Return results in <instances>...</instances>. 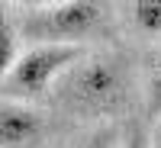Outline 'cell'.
<instances>
[{
    "instance_id": "52a82bcc",
    "label": "cell",
    "mask_w": 161,
    "mask_h": 148,
    "mask_svg": "<svg viewBox=\"0 0 161 148\" xmlns=\"http://www.w3.org/2000/svg\"><path fill=\"white\" fill-rule=\"evenodd\" d=\"M145 110H148V119L161 116V55L148 64V74H145Z\"/></svg>"
},
{
    "instance_id": "5b68a950",
    "label": "cell",
    "mask_w": 161,
    "mask_h": 148,
    "mask_svg": "<svg viewBox=\"0 0 161 148\" xmlns=\"http://www.w3.org/2000/svg\"><path fill=\"white\" fill-rule=\"evenodd\" d=\"M126 26L142 39H161V0H126L123 3Z\"/></svg>"
},
{
    "instance_id": "277c9868",
    "label": "cell",
    "mask_w": 161,
    "mask_h": 148,
    "mask_svg": "<svg viewBox=\"0 0 161 148\" xmlns=\"http://www.w3.org/2000/svg\"><path fill=\"white\" fill-rule=\"evenodd\" d=\"M45 139V119L32 103L0 97V148H39Z\"/></svg>"
},
{
    "instance_id": "30bf717a",
    "label": "cell",
    "mask_w": 161,
    "mask_h": 148,
    "mask_svg": "<svg viewBox=\"0 0 161 148\" xmlns=\"http://www.w3.org/2000/svg\"><path fill=\"white\" fill-rule=\"evenodd\" d=\"M119 148H152V142L145 139V135H132V139H126Z\"/></svg>"
},
{
    "instance_id": "8fae6325",
    "label": "cell",
    "mask_w": 161,
    "mask_h": 148,
    "mask_svg": "<svg viewBox=\"0 0 161 148\" xmlns=\"http://www.w3.org/2000/svg\"><path fill=\"white\" fill-rule=\"evenodd\" d=\"M152 148H161V116L155 119V139H152Z\"/></svg>"
},
{
    "instance_id": "7a4b0ae2",
    "label": "cell",
    "mask_w": 161,
    "mask_h": 148,
    "mask_svg": "<svg viewBox=\"0 0 161 148\" xmlns=\"http://www.w3.org/2000/svg\"><path fill=\"white\" fill-rule=\"evenodd\" d=\"M55 87H58V100L68 103L71 110L100 116L119 110L129 90V77L116 58H87V61L80 58L58 77Z\"/></svg>"
},
{
    "instance_id": "3957f363",
    "label": "cell",
    "mask_w": 161,
    "mask_h": 148,
    "mask_svg": "<svg viewBox=\"0 0 161 148\" xmlns=\"http://www.w3.org/2000/svg\"><path fill=\"white\" fill-rule=\"evenodd\" d=\"M87 52L84 45H61V42H32L13 58L7 77L0 80V97L32 103L45 97L48 90H55L58 77L77 64Z\"/></svg>"
},
{
    "instance_id": "ba28073f",
    "label": "cell",
    "mask_w": 161,
    "mask_h": 148,
    "mask_svg": "<svg viewBox=\"0 0 161 148\" xmlns=\"http://www.w3.org/2000/svg\"><path fill=\"white\" fill-rule=\"evenodd\" d=\"M119 145H123V139H119L116 129H100V132H93L80 148H119Z\"/></svg>"
},
{
    "instance_id": "9c48e42d",
    "label": "cell",
    "mask_w": 161,
    "mask_h": 148,
    "mask_svg": "<svg viewBox=\"0 0 161 148\" xmlns=\"http://www.w3.org/2000/svg\"><path fill=\"white\" fill-rule=\"evenodd\" d=\"M0 3H13V7H26V10H36V7H48V3H58V0H0Z\"/></svg>"
},
{
    "instance_id": "6da1fadb",
    "label": "cell",
    "mask_w": 161,
    "mask_h": 148,
    "mask_svg": "<svg viewBox=\"0 0 161 148\" xmlns=\"http://www.w3.org/2000/svg\"><path fill=\"white\" fill-rule=\"evenodd\" d=\"M110 29V10L103 0H58L48 7L26 10L19 19V32L29 42H61V45H87L103 39Z\"/></svg>"
},
{
    "instance_id": "8992f818",
    "label": "cell",
    "mask_w": 161,
    "mask_h": 148,
    "mask_svg": "<svg viewBox=\"0 0 161 148\" xmlns=\"http://www.w3.org/2000/svg\"><path fill=\"white\" fill-rule=\"evenodd\" d=\"M19 55V39H16V26H13V19L7 16L3 3H0V80L7 77L13 58Z\"/></svg>"
}]
</instances>
